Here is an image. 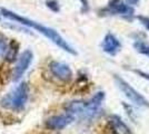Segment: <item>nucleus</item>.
<instances>
[{
	"instance_id": "nucleus-1",
	"label": "nucleus",
	"mask_w": 149,
	"mask_h": 134,
	"mask_svg": "<svg viewBox=\"0 0 149 134\" xmlns=\"http://www.w3.org/2000/svg\"><path fill=\"white\" fill-rule=\"evenodd\" d=\"M0 16L5 17L7 19L11 20L13 22H18V24H21V25H25L27 27H30L32 29L37 30L38 32L42 34L45 37L51 40L55 45H57L58 47H60L62 51H67L68 54H71V55H77V51H74V48L71 46V45L68 44V41L62 37L59 32L52 29V28H49V27H46V26L39 24L35 20H31L29 18H26V17H22L18 13H13L11 10H8L6 8H0Z\"/></svg>"
},
{
	"instance_id": "nucleus-2",
	"label": "nucleus",
	"mask_w": 149,
	"mask_h": 134,
	"mask_svg": "<svg viewBox=\"0 0 149 134\" xmlns=\"http://www.w3.org/2000/svg\"><path fill=\"white\" fill-rule=\"evenodd\" d=\"M28 98H29V86L27 83H21L1 98L0 105L7 109L21 111L25 109Z\"/></svg>"
},
{
	"instance_id": "nucleus-3",
	"label": "nucleus",
	"mask_w": 149,
	"mask_h": 134,
	"mask_svg": "<svg viewBox=\"0 0 149 134\" xmlns=\"http://www.w3.org/2000/svg\"><path fill=\"white\" fill-rule=\"evenodd\" d=\"M113 81L117 85L123 94H124L129 101H130L134 105L139 106V107H148L149 109V101L143 95H141L138 91L134 88L129 83H127L123 77L118 76V75H113Z\"/></svg>"
},
{
	"instance_id": "nucleus-4",
	"label": "nucleus",
	"mask_w": 149,
	"mask_h": 134,
	"mask_svg": "<svg viewBox=\"0 0 149 134\" xmlns=\"http://www.w3.org/2000/svg\"><path fill=\"white\" fill-rule=\"evenodd\" d=\"M101 15L107 16V15H111V16H121L123 18L126 19H130L135 13L134 7L128 5L127 2H125L124 0H110L108 2V5L106 8H104L101 11Z\"/></svg>"
},
{
	"instance_id": "nucleus-5",
	"label": "nucleus",
	"mask_w": 149,
	"mask_h": 134,
	"mask_svg": "<svg viewBox=\"0 0 149 134\" xmlns=\"http://www.w3.org/2000/svg\"><path fill=\"white\" fill-rule=\"evenodd\" d=\"M33 59V54L30 49H26L19 57L17 64L15 66V69L13 72V81H19L21 77L24 76L26 72L28 70L29 66L32 63Z\"/></svg>"
},
{
	"instance_id": "nucleus-6",
	"label": "nucleus",
	"mask_w": 149,
	"mask_h": 134,
	"mask_svg": "<svg viewBox=\"0 0 149 134\" xmlns=\"http://www.w3.org/2000/svg\"><path fill=\"white\" fill-rule=\"evenodd\" d=\"M74 119L76 117L74 115L68 112L62 113V114L54 115L46 121V126L52 131H60L62 128H67L69 124H71L74 121Z\"/></svg>"
},
{
	"instance_id": "nucleus-7",
	"label": "nucleus",
	"mask_w": 149,
	"mask_h": 134,
	"mask_svg": "<svg viewBox=\"0 0 149 134\" xmlns=\"http://www.w3.org/2000/svg\"><path fill=\"white\" fill-rule=\"evenodd\" d=\"M49 70L52 76L61 82H69L74 76L71 68L67 64L61 62H56V60L51 62L49 64Z\"/></svg>"
},
{
	"instance_id": "nucleus-8",
	"label": "nucleus",
	"mask_w": 149,
	"mask_h": 134,
	"mask_svg": "<svg viewBox=\"0 0 149 134\" xmlns=\"http://www.w3.org/2000/svg\"><path fill=\"white\" fill-rule=\"evenodd\" d=\"M101 48L106 54H108L110 56H115L121 49V43L119 41V39L113 34L107 32L104 39H102Z\"/></svg>"
},
{
	"instance_id": "nucleus-9",
	"label": "nucleus",
	"mask_w": 149,
	"mask_h": 134,
	"mask_svg": "<svg viewBox=\"0 0 149 134\" xmlns=\"http://www.w3.org/2000/svg\"><path fill=\"white\" fill-rule=\"evenodd\" d=\"M108 128L112 134H131L129 126L121 120L120 116L116 114L108 117Z\"/></svg>"
},
{
	"instance_id": "nucleus-10",
	"label": "nucleus",
	"mask_w": 149,
	"mask_h": 134,
	"mask_svg": "<svg viewBox=\"0 0 149 134\" xmlns=\"http://www.w3.org/2000/svg\"><path fill=\"white\" fill-rule=\"evenodd\" d=\"M18 51H19V45L13 39V41L10 43V46L8 47V51H7V54H6L7 60L8 62H15L16 58H17V55H18Z\"/></svg>"
},
{
	"instance_id": "nucleus-11",
	"label": "nucleus",
	"mask_w": 149,
	"mask_h": 134,
	"mask_svg": "<svg viewBox=\"0 0 149 134\" xmlns=\"http://www.w3.org/2000/svg\"><path fill=\"white\" fill-rule=\"evenodd\" d=\"M134 48L136 49L137 53L145 55L149 58V45L147 43H145L143 40H136L134 43Z\"/></svg>"
},
{
	"instance_id": "nucleus-12",
	"label": "nucleus",
	"mask_w": 149,
	"mask_h": 134,
	"mask_svg": "<svg viewBox=\"0 0 149 134\" xmlns=\"http://www.w3.org/2000/svg\"><path fill=\"white\" fill-rule=\"evenodd\" d=\"M10 76H13V75H10V69L6 65H1L0 66V86L5 85Z\"/></svg>"
},
{
	"instance_id": "nucleus-13",
	"label": "nucleus",
	"mask_w": 149,
	"mask_h": 134,
	"mask_svg": "<svg viewBox=\"0 0 149 134\" xmlns=\"http://www.w3.org/2000/svg\"><path fill=\"white\" fill-rule=\"evenodd\" d=\"M7 51H8V43H7V39L2 34H0V57L3 56V54L7 53Z\"/></svg>"
},
{
	"instance_id": "nucleus-14",
	"label": "nucleus",
	"mask_w": 149,
	"mask_h": 134,
	"mask_svg": "<svg viewBox=\"0 0 149 134\" xmlns=\"http://www.w3.org/2000/svg\"><path fill=\"white\" fill-rule=\"evenodd\" d=\"M136 18L139 20V22H140L147 30H149V17H147V16H143V15H138Z\"/></svg>"
},
{
	"instance_id": "nucleus-15",
	"label": "nucleus",
	"mask_w": 149,
	"mask_h": 134,
	"mask_svg": "<svg viewBox=\"0 0 149 134\" xmlns=\"http://www.w3.org/2000/svg\"><path fill=\"white\" fill-rule=\"evenodd\" d=\"M47 6L49 7L52 11H59V6H58V2L56 0H49L47 1Z\"/></svg>"
},
{
	"instance_id": "nucleus-16",
	"label": "nucleus",
	"mask_w": 149,
	"mask_h": 134,
	"mask_svg": "<svg viewBox=\"0 0 149 134\" xmlns=\"http://www.w3.org/2000/svg\"><path fill=\"white\" fill-rule=\"evenodd\" d=\"M132 72H134L135 74H137L138 76L143 77V78H145V79H147V81H149V73L143 72V70H140V69H132Z\"/></svg>"
},
{
	"instance_id": "nucleus-17",
	"label": "nucleus",
	"mask_w": 149,
	"mask_h": 134,
	"mask_svg": "<svg viewBox=\"0 0 149 134\" xmlns=\"http://www.w3.org/2000/svg\"><path fill=\"white\" fill-rule=\"evenodd\" d=\"M126 2L128 5H130V6H136V5H138L139 0H126Z\"/></svg>"
}]
</instances>
